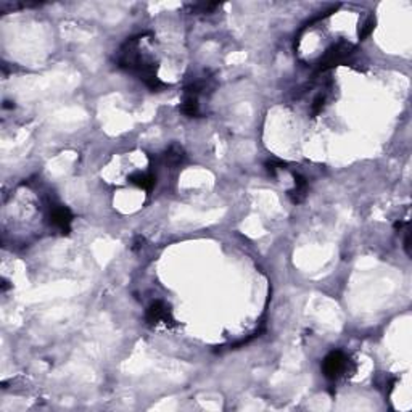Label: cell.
Here are the masks:
<instances>
[{
    "label": "cell",
    "mask_w": 412,
    "mask_h": 412,
    "mask_svg": "<svg viewBox=\"0 0 412 412\" xmlns=\"http://www.w3.org/2000/svg\"><path fill=\"white\" fill-rule=\"evenodd\" d=\"M353 52H354V47L351 44H348V42H338V44L332 45L329 50L325 52V55L322 57L321 65L317 66V71L324 72V71L330 69V68L336 66V65H340Z\"/></svg>",
    "instance_id": "cell-1"
},
{
    "label": "cell",
    "mask_w": 412,
    "mask_h": 412,
    "mask_svg": "<svg viewBox=\"0 0 412 412\" xmlns=\"http://www.w3.org/2000/svg\"><path fill=\"white\" fill-rule=\"evenodd\" d=\"M349 361L345 353L342 351H332L330 354H327V358L322 362V370L325 373L327 379H338L342 373L348 370Z\"/></svg>",
    "instance_id": "cell-2"
},
{
    "label": "cell",
    "mask_w": 412,
    "mask_h": 412,
    "mask_svg": "<svg viewBox=\"0 0 412 412\" xmlns=\"http://www.w3.org/2000/svg\"><path fill=\"white\" fill-rule=\"evenodd\" d=\"M145 319L150 325H156L160 322H164L166 325H173L174 324V319H173V314L169 311V308L164 305L163 301H155L148 306L147 309V314H145Z\"/></svg>",
    "instance_id": "cell-3"
},
{
    "label": "cell",
    "mask_w": 412,
    "mask_h": 412,
    "mask_svg": "<svg viewBox=\"0 0 412 412\" xmlns=\"http://www.w3.org/2000/svg\"><path fill=\"white\" fill-rule=\"evenodd\" d=\"M52 222L53 226H57L63 234H69V227L72 222V214L71 211L66 208V206H55L50 213Z\"/></svg>",
    "instance_id": "cell-4"
},
{
    "label": "cell",
    "mask_w": 412,
    "mask_h": 412,
    "mask_svg": "<svg viewBox=\"0 0 412 412\" xmlns=\"http://www.w3.org/2000/svg\"><path fill=\"white\" fill-rule=\"evenodd\" d=\"M306 190H308V182L301 174H295V189L288 192V197L293 203H301L306 198Z\"/></svg>",
    "instance_id": "cell-5"
},
{
    "label": "cell",
    "mask_w": 412,
    "mask_h": 412,
    "mask_svg": "<svg viewBox=\"0 0 412 412\" xmlns=\"http://www.w3.org/2000/svg\"><path fill=\"white\" fill-rule=\"evenodd\" d=\"M129 182L130 184H134L143 190H152L156 184V177L150 173L147 174H142V173H137V174H132L129 176Z\"/></svg>",
    "instance_id": "cell-6"
},
{
    "label": "cell",
    "mask_w": 412,
    "mask_h": 412,
    "mask_svg": "<svg viewBox=\"0 0 412 412\" xmlns=\"http://www.w3.org/2000/svg\"><path fill=\"white\" fill-rule=\"evenodd\" d=\"M184 158H185V153L179 145H173V147H169L167 152L164 153V163L169 166H176L179 163H182Z\"/></svg>",
    "instance_id": "cell-7"
},
{
    "label": "cell",
    "mask_w": 412,
    "mask_h": 412,
    "mask_svg": "<svg viewBox=\"0 0 412 412\" xmlns=\"http://www.w3.org/2000/svg\"><path fill=\"white\" fill-rule=\"evenodd\" d=\"M182 113L193 118L198 116V97L192 93H184V102H182Z\"/></svg>",
    "instance_id": "cell-8"
},
{
    "label": "cell",
    "mask_w": 412,
    "mask_h": 412,
    "mask_svg": "<svg viewBox=\"0 0 412 412\" xmlns=\"http://www.w3.org/2000/svg\"><path fill=\"white\" fill-rule=\"evenodd\" d=\"M373 28H375V18H372V16H370V18H369V20H367V21H366V23L361 26V31H359V39H361V41H364V39L367 38V35H369V34L373 31Z\"/></svg>",
    "instance_id": "cell-9"
},
{
    "label": "cell",
    "mask_w": 412,
    "mask_h": 412,
    "mask_svg": "<svg viewBox=\"0 0 412 412\" xmlns=\"http://www.w3.org/2000/svg\"><path fill=\"white\" fill-rule=\"evenodd\" d=\"M324 105H325V95L324 93H319L316 99H314V102H312V116H317L322 111Z\"/></svg>",
    "instance_id": "cell-10"
},
{
    "label": "cell",
    "mask_w": 412,
    "mask_h": 412,
    "mask_svg": "<svg viewBox=\"0 0 412 412\" xmlns=\"http://www.w3.org/2000/svg\"><path fill=\"white\" fill-rule=\"evenodd\" d=\"M266 167H268V173L271 176H275V171L278 167H284V163L280 161H269V163H266Z\"/></svg>",
    "instance_id": "cell-11"
},
{
    "label": "cell",
    "mask_w": 412,
    "mask_h": 412,
    "mask_svg": "<svg viewBox=\"0 0 412 412\" xmlns=\"http://www.w3.org/2000/svg\"><path fill=\"white\" fill-rule=\"evenodd\" d=\"M142 244H143V238H142V237H137V238H136V241H134V247H132V248L137 250V248H140V247H142Z\"/></svg>",
    "instance_id": "cell-12"
},
{
    "label": "cell",
    "mask_w": 412,
    "mask_h": 412,
    "mask_svg": "<svg viewBox=\"0 0 412 412\" xmlns=\"http://www.w3.org/2000/svg\"><path fill=\"white\" fill-rule=\"evenodd\" d=\"M4 106H5V108H13L15 105H11L10 102H5V105H4Z\"/></svg>",
    "instance_id": "cell-13"
}]
</instances>
